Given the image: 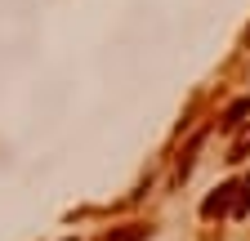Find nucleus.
Returning a JSON list of instances; mask_svg holds the SVG:
<instances>
[{
	"label": "nucleus",
	"mask_w": 250,
	"mask_h": 241,
	"mask_svg": "<svg viewBox=\"0 0 250 241\" xmlns=\"http://www.w3.org/2000/svg\"><path fill=\"white\" fill-rule=\"evenodd\" d=\"M232 192H237V183H224V188H219V192H214V197H210V201H206L201 210H206V215H219V210H228V205L237 210V201H232Z\"/></svg>",
	"instance_id": "nucleus-1"
},
{
	"label": "nucleus",
	"mask_w": 250,
	"mask_h": 241,
	"mask_svg": "<svg viewBox=\"0 0 250 241\" xmlns=\"http://www.w3.org/2000/svg\"><path fill=\"white\" fill-rule=\"evenodd\" d=\"M147 232H152V228H147V223H130V228H121V232H112V237H107V241H143V237H147Z\"/></svg>",
	"instance_id": "nucleus-2"
},
{
	"label": "nucleus",
	"mask_w": 250,
	"mask_h": 241,
	"mask_svg": "<svg viewBox=\"0 0 250 241\" xmlns=\"http://www.w3.org/2000/svg\"><path fill=\"white\" fill-rule=\"evenodd\" d=\"M246 112H250V99H237V103H232V107L224 112V125H237V120H241Z\"/></svg>",
	"instance_id": "nucleus-4"
},
{
	"label": "nucleus",
	"mask_w": 250,
	"mask_h": 241,
	"mask_svg": "<svg viewBox=\"0 0 250 241\" xmlns=\"http://www.w3.org/2000/svg\"><path fill=\"white\" fill-rule=\"evenodd\" d=\"M246 152H250V125H246V130H241V139H237V143L228 147V161H241Z\"/></svg>",
	"instance_id": "nucleus-3"
}]
</instances>
